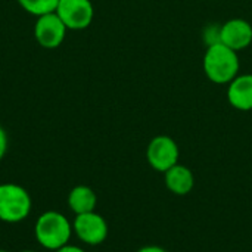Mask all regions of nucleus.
<instances>
[{"label":"nucleus","mask_w":252,"mask_h":252,"mask_svg":"<svg viewBox=\"0 0 252 252\" xmlns=\"http://www.w3.org/2000/svg\"><path fill=\"white\" fill-rule=\"evenodd\" d=\"M72 235V221L65 214L55 210L41 213L34 223V238L37 244L47 251L55 252L69 244Z\"/></svg>","instance_id":"1"},{"label":"nucleus","mask_w":252,"mask_h":252,"mask_svg":"<svg viewBox=\"0 0 252 252\" xmlns=\"http://www.w3.org/2000/svg\"><path fill=\"white\" fill-rule=\"evenodd\" d=\"M202 66L207 78L211 83L229 84L239 74L241 62L238 58V52L220 41H216L208 44L204 55Z\"/></svg>","instance_id":"2"},{"label":"nucleus","mask_w":252,"mask_h":252,"mask_svg":"<svg viewBox=\"0 0 252 252\" xmlns=\"http://www.w3.org/2000/svg\"><path fill=\"white\" fill-rule=\"evenodd\" d=\"M32 199L27 189L16 183H0V221L18 224L28 219Z\"/></svg>","instance_id":"3"},{"label":"nucleus","mask_w":252,"mask_h":252,"mask_svg":"<svg viewBox=\"0 0 252 252\" xmlns=\"http://www.w3.org/2000/svg\"><path fill=\"white\" fill-rule=\"evenodd\" d=\"M72 230L77 239L89 247L102 245L109 233L106 220L96 211L75 216L72 220Z\"/></svg>","instance_id":"4"},{"label":"nucleus","mask_w":252,"mask_h":252,"mask_svg":"<svg viewBox=\"0 0 252 252\" xmlns=\"http://www.w3.org/2000/svg\"><path fill=\"white\" fill-rule=\"evenodd\" d=\"M180 149L176 140L170 136H155L146 148L148 164L159 173H165L176 164H179Z\"/></svg>","instance_id":"5"},{"label":"nucleus","mask_w":252,"mask_h":252,"mask_svg":"<svg viewBox=\"0 0 252 252\" xmlns=\"http://www.w3.org/2000/svg\"><path fill=\"white\" fill-rule=\"evenodd\" d=\"M65 27L72 31L86 30L94 18L92 0H59L55 10Z\"/></svg>","instance_id":"6"},{"label":"nucleus","mask_w":252,"mask_h":252,"mask_svg":"<svg viewBox=\"0 0 252 252\" xmlns=\"http://www.w3.org/2000/svg\"><path fill=\"white\" fill-rule=\"evenodd\" d=\"M68 28L58 16L56 12H50L41 16H37L34 24V37L37 43L44 49H56L59 47L66 35Z\"/></svg>","instance_id":"7"},{"label":"nucleus","mask_w":252,"mask_h":252,"mask_svg":"<svg viewBox=\"0 0 252 252\" xmlns=\"http://www.w3.org/2000/svg\"><path fill=\"white\" fill-rule=\"evenodd\" d=\"M219 41L235 52L245 50L252 43V25L242 18L229 19L219 28Z\"/></svg>","instance_id":"8"},{"label":"nucleus","mask_w":252,"mask_h":252,"mask_svg":"<svg viewBox=\"0 0 252 252\" xmlns=\"http://www.w3.org/2000/svg\"><path fill=\"white\" fill-rule=\"evenodd\" d=\"M227 100L238 111H252V74H238L227 84Z\"/></svg>","instance_id":"9"},{"label":"nucleus","mask_w":252,"mask_h":252,"mask_svg":"<svg viewBox=\"0 0 252 252\" xmlns=\"http://www.w3.org/2000/svg\"><path fill=\"white\" fill-rule=\"evenodd\" d=\"M164 183L171 193L177 196H185L192 192L195 186V176L189 167L183 164H176L164 173Z\"/></svg>","instance_id":"10"},{"label":"nucleus","mask_w":252,"mask_h":252,"mask_svg":"<svg viewBox=\"0 0 252 252\" xmlns=\"http://www.w3.org/2000/svg\"><path fill=\"white\" fill-rule=\"evenodd\" d=\"M66 202H68L69 210L75 216H78V214H86V213L94 211L96 205H97V196L92 188H89L86 185H78L69 190Z\"/></svg>","instance_id":"11"},{"label":"nucleus","mask_w":252,"mask_h":252,"mask_svg":"<svg viewBox=\"0 0 252 252\" xmlns=\"http://www.w3.org/2000/svg\"><path fill=\"white\" fill-rule=\"evenodd\" d=\"M18 4L34 16H41L50 12H55L59 0H16Z\"/></svg>","instance_id":"12"},{"label":"nucleus","mask_w":252,"mask_h":252,"mask_svg":"<svg viewBox=\"0 0 252 252\" xmlns=\"http://www.w3.org/2000/svg\"><path fill=\"white\" fill-rule=\"evenodd\" d=\"M7 146H9V139H7V133L6 130L0 126V161L4 158L6 152H7Z\"/></svg>","instance_id":"13"},{"label":"nucleus","mask_w":252,"mask_h":252,"mask_svg":"<svg viewBox=\"0 0 252 252\" xmlns=\"http://www.w3.org/2000/svg\"><path fill=\"white\" fill-rule=\"evenodd\" d=\"M55 252H87V251H86L84 248H81V247H78V245H72V244L69 242V244L63 245L62 248L56 250Z\"/></svg>","instance_id":"14"},{"label":"nucleus","mask_w":252,"mask_h":252,"mask_svg":"<svg viewBox=\"0 0 252 252\" xmlns=\"http://www.w3.org/2000/svg\"><path fill=\"white\" fill-rule=\"evenodd\" d=\"M136 252H168L167 250L158 247V245H146V247H142L140 250H137Z\"/></svg>","instance_id":"15"},{"label":"nucleus","mask_w":252,"mask_h":252,"mask_svg":"<svg viewBox=\"0 0 252 252\" xmlns=\"http://www.w3.org/2000/svg\"><path fill=\"white\" fill-rule=\"evenodd\" d=\"M19 252H38V251H34V250H24V251H19Z\"/></svg>","instance_id":"16"},{"label":"nucleus","mask_w":252,"mask_h":252,"mask_svg":"<svg viewBox=\"0 0 252 252\" xmlns=\"http://www.w3.org/2000/svg\"><path fill=\"white\" fill-rule=\"evenodd\" d=\"M0 252H9L7 250H0Z\"/></svg>","instance_id":"17"}]
</instances>
